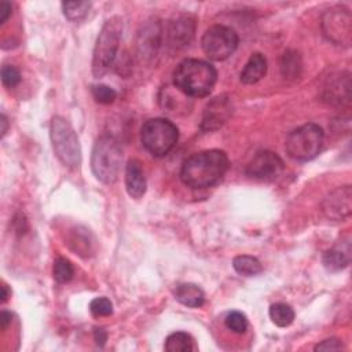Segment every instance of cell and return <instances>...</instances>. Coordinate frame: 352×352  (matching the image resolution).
I'll list each match as a JSON object with an SVG mask.
<instances>
[{"label": "cell", "mask_w": 352, "mask_h": 352, "mask_svg": "<svg viewBox=\"0 0 352 352\" xmlns=\"http://www.w3.org/2000/svg\"><path fill=\"white\" fill-rule=\"evenodd\" d=\"M94 340H95L96 345L103 346L106 340H107V331L103 327H95V330H94Z\"/></svg>", "instance_id": "obj_31"}, {"label": "cell", "mask_w": 352, "mask_h": 352, "mask_svg": "<svg viewBox=\"0 0 352 352\" xmlns=\"http://www.w3.org/2000/svg\"><path fill=\"white\" fill-rule=\"evenodd\" d=\"M122 161V151L117 139L110 135L100 136L94 144L91 168L98 180L104 184L117 182Z\"/></svg>", "instance_id": "obj_4"}, {"label": "cell", "mask_w": 352, "mask_h": 352, "mask_svg": "<svg viewBox=\"0 0 352 352\" xmlns=\"http://www.w3.org/2000/svg\"><path fill=\"white\" fill-rule=\"evenodd\" d=\"M11 10H12V6L10 1H1L0 3V23L3 25L11 15Z\"/></svg>", "instance_id": "obj_30"}, {"label": "cell", "mask_w": 352, "mask_h": 352, "mask_svg": "<svg viewBox=\"0 0 352 352\" xmlns=\"http://www.w3.org/2000/svg\"><path fill=\"white\" fill-rule=\"evenodd\" d=\"M232 267L238 274L245 275V276H254V275L260 274L263 270L261 263L256 257L249 256V254L236 256L232 260Z\"/></svg>", "instance_id": "obj_20"}, {"label": "cell", "mask_w": 352, "mask_h": 352, "mask_svg": "<svg viewBox=\"0 0 352 352\" xmlns=\"http://www.w3.org/2000/svg\"><path fill=\"white\" fill-rule=\"evenodd\" d=\"M164 348L168 352H190L195 351L197 345L194 342V338L188 333L176 331L166 337Z\"/></svg>", "instance_id": "obj_19"}, {"label": "cell", "mask_w": 352, "mask_h": 352, "mask_svg": "<svg viewBox=\"0 0 352 352\" xmlns=\"http://www.w3.org/2000/svg\"><path fill=\"white\" fill-rule=\"evenodd\" d=\"M344 349L342 342L338 338H329L315 346V351H340Z\"/></svg>", "instance_id": "obj_29"}, {"label": "cell", "mask_w": 352, "mask_h": 352, "mask_svg": "<svg viewBox=\"0 0 352 352\" xmlns=\"http://www.w3.org/2000/svg\"><path fill=\"white\" fill-rule=\"evenodd\" d=\"M121 33H122V21L118 16H113L107 19L102 26L99 36L96 38L94 56H92L94 77L96 78L103 77L113 66L117 56L118 47H120Z\"/></svg>", "instance_id": "obj_3"}, {"label": "cell", "mask_w": 352, "mask_h": 352, "mask_svg": "<svg viewBox=\"0 0 352 352\" xmlns=\"http://www.w3.org/2000/svg\"><path fill=\"white\" fill-rule=\"evenodd\" d=\"M234 113V104L228 95L223 94L213 98L204 109L201 128L204 131H216L223 126Z\"/></svg>", "instance_id": "obj_11"}, {"label": "cell", "mask_w": 352, "mask_h": 352, "mask_svg": "<svg viewBox=\"0 0 352 352\" xmlns=\"http://www.w3.org/2000/svg\"><path fill=\"white\" fill-rule=\"evenodd\" d=\"M285 165L280 157L272 151L264 150L257 153L248 164L246 173L258 180H275L283 172Z\"/></svg>", "instance_id": "obj_10"}, {"label": "cell", "mask_w": 352, "mask_h": 352, "mask_svg": "<svg viewBox=\"0 0 352 352\" xmlns=\"http://www.w3.org/2000/svg\"><path fill=\"white\" fill-rule=\"evenodd\" d=\"M267 74V59L263 54L254 52L250 55L245 67L242 69L239 78L243 84H256Z\"/></svg>", "instance_id": "obj_17"}, {"label": "cell", "mask_w": 352, "mask_h": 352, "mask_svg": "<svg viewBox=\"0 0 352 352\" xmlns=\"http://www.w3.org/2000/svg\"><path fill=\"white\" fill-rule=\"evenodd\" d=\"M11 323V314L7 311H1L0 314V326L4 330Z\"/></svg>", "instance_id": "obj_32"}, {"label": "cell", "mask_w": 352, "mask_h": 352, "mask_svg": "<svg viewBox=\"0 0 352 352\" xmlns=\"http://www.w3.org/2000/svg\"><path fill=\"white\" fill-rule=\"evenodd\" d=\"M322 210L327 219L340 221L352 212V188L342 186L333 190L322 202Z\"/></svg>", "instance_id": "obj_12"}, {"label": "cell", "mask_w": 352, "mask_h": 352, "mask_svg": "<svg viewBox=\"0 0 352 352\" xmlns=\"http://www.w3.org/2000/svg\"><path fill=\"white\" fill-rule=\"evenodd\" d=\"M89 311L94 316H109L113 314V304L106 297H96L89 304Z\"/></svg>", "instance_id": "obj_27"}, {"label": "cell", "mask_w": 352, "mask_h": 352, "mask_svg": "<svg viewBox=\"0 0 352 352\" xmlns=\"http://www.w3.org/2000/svg\"><path fill=\"white\" fill-rule=\"evenodd\" d=\"M323 129L314 122L304 124L292 131L286 138V151L296 161L314 160L323 146Z\"/></svg>", "instance_id": "obj_6"}, {"label": "cell", "mask_w": 352, "mask_h": 352, "mask_svg": "<svg viewBox=\"0 0 352 352\" xmlns=\"http://www.w3.org/2000/svg\"><path fill=\"white\" fill-rule=\"evenodd\" d=\"M351 22V14L346 8L334 7L327 10L322 18V28L324 36L334 44L349 45Z\"/></svg>", "instance_id": "obj_9"}, {"label": "cell", "mask_w": 352, "mask_h": 352, "mask_svg": "<svg viewBox=\"0 0 352 352\" xmlns=\"http://www.w3.org/2000/svg\"><path fill=\"white\" fill-rule=\"evenodd\" d=\"M228 169V157L221 150H205L188 157L180 169L182 182L191 188H209L221 182Z\"/></svg>", "instance_id": "obj_1"}, {"label": "cell", "mask_w": 352, "mask_h": 352, "mask_svg": "<svg viewBox=\"0 0 352 352\" xmlns=\"http://www.w3.org/2000/svg\"><path fill=\"white\" fill-rule=\"evenodd\" d=\"M0 124H1V136H4L6 135V132H7V126H8V122H7V118H6V116L4 114H1V117H0Z\"/></svg>", "instance_id": "obj_33"}, {"label": "cell", "mask_w": 352, "mask_h": 352, "mask_svg": "<svg viewBox=\"0 0 352 352\" xmlns=\"http://www.w3.org/2000/svg\"><path fill=\"white\" fill-rule=\"evenodd\" d=\"M175 298L190 308H198L205 302V294L195 283H179L175 287Z\"/></svg>", "instance_id": "obj_18"}, {"label": "cell", "mask_w": 352, "mask_h": 352, "mask_svg": "<svg viewBox=\"0 0 352 352\" xmlns=\"http://www.w3.org/2000/svg\"><path fill=\"white\" fill-rule=\"evenodd\" d=\"M50 136L54 151L62 164L74 168L81 162V148L78 138L73 126L60 116H55L51 121Z\"/></svg>", "instance_id": "obj_7"}, {"label": "cell", "mask_w": 352, "mask_h": 352, "mask_svg": "<svg viewBox=\"0 0 352 352\" xmlns=\"http://www.w3.org/2000/svg\"><path fill=\"white\" fill-rule=\"evenodd\" d=\"M179 131L166 118L147 120L140 129V140L144 148L154 157L166 155L176 144Z\"/></svg>", "instance_id": "obj_5"}, {"label": "cell", "mask_w": 352, "mask_h": 352, "mask_svg": "<svg viewBox=\"0 0 352 352\" xmlns=\"http://www.w3.org/2000/svg\"><path fill=\"white\" fill-rule=\"evenodd\" d=\"M280 69H282V74L287 78H293V77L298 76L300 69H301V62H300L298 54L296 51L285 52V55L282 58Z\"/></svg>", "instance_id": "obj_23"}, {"label": "cell", "mask_w": 352, "mask_h": 352, "mask_svg": "<svg viewBox=\"0 0 352 352\" xmlns=\"http://www.w3.org/2000/svg\"><path fill=\"white\" fill-rule=\"evenodd\" d=\"M224 322H226V326H227L230 330H232L234 333H238V334L245 333L246 329H248V319H246V316H245L242 312H239V311H232V312H230V314L226 316Z\"/></svg>", "instance_id": "obj_25"}, {"label": "cell", "mask_w": 352, "mask_h": 352, "mask_svg": "<svg viewBox=\"0 0 352 352\" xmlns=\"http://www.w3.org/2000/svg\"><path fill=\"white\" fill-rule=\"evenodd\" d=\"M125 187L132 198H140L146 192V177L140 162L136 160H129L125 168Z\"/></svg>", "instance_id": "obj_16"}, {"label": "cell", "mask_w": 352, "mask_h": 352, "mask_svg": "<svg viewBox=\"0 0 352 352\" xmlns=\"http://www.w3.org/2000/svg\"><path fill=\"white\" fill-rule=\"evenodd\" d=\"M217 80L216 69L199 59H184L173 72L175 87L187 96H206Z\"/></svg>", "instance_id": "obj_2"}, {"label": "cell", "mask_w": 352, "mask_h": 352, "mask_svg": "<svg viewBox=\"0 0 352 352\" xmlns=\"http://www.w3.org/2000/svg\"><path fill=\"white\" fill-rule=\"evenodd\" d=\"M8 296H10V292H8V287H7V285H1V298H0V301L1 302H6L7 301V298H8Z\"/></svg>", "instance_id": "obj_34"}, {"label": "cell", "mask_w": 352, "mask_h": 352, "mask_svg": "<svg viewBox=\"0 0 352 352\" xmlns=\"http://www.w3.org/2000/svg\"><path fill=\"white\" fill-rule=\"evenodd\" d=\"M270 318L276 326L286 327L292 324L294 319V311L289 304L276 302L270 307Z\"/></svg>", "instance_id": "obj_21"}, {"label": "cell", "mask_w": 352, "mask_h": 352, "mask_svg": "<svg viewBox=\"0 0 352 352\" xmlns=\"http://www.w3.org/2000/svg\"><path fill=\"white\" fill-rule=\"evenodd\" d=\"M166 40L168 44L173 48H184L187 47L195 33V22L191 18L180 16L168 23L166 28Z\"/></svg>", "instance_id": "obj_14"}, {"label": "cell", "mask_w": 352, "mask_h": 352, "mask_svg": "<svg viewBox=\"0 0 352 352\" xmlns=\"http://www.w3.org/2000/svg\"><path fill=\"white\" fill-rule=\"evenodd\" d=\"M54 278L56 282L59 283H66L69 282L73 275H74V268L72 265V263L65 258V257H58L54 263V270H52Z\"/></svg>", "instance_id": "obj_24"}, {"label": "cell", "mask_w": 352, "mask_h": 352, "mask_svg": "<svg viewBox=\"0 0 352 352\" xmlns=\"http://www.w3.org/2000/svg\"><path fill=\"white\" fill-rule=\"evenodd\" d=\"M323 265L329 271L344 270L351 261V245L349 241H341L323 254Z\"/></svg>", "instance_id": "obj_15"}, {"label": "cell", "mask_w": 352, "mask_h": 352, "mask_svg": "<svg viewBox=\"0 0 352 352\" xmlns=\"http://www.w3.org/2000/svg\"><path fill=\"white\" fill-rule=\"evenodd\" d=\"M1 81L6 87L14 88L21 81V73L19 70L12 65H4L1 67Z\"/></svg>", "instance_id": "obj_28"}, {"label": "cell", "mask_w": 352, "mask_h": 352, "mask_svg": "<svg viewBox=\"0 0 352 352\" xmlns=\"http://www.w3.org/2000/svg\"><path fill=\"white\" fill-rule=\"evenodd\" d=\"M238 34L228 26L213 25L205 30L201 45L205 55L212 60H224L238 47Z\"/></svg>", "instance_id": "obj_8"}, {"label": "cell", "mask_w": 352, "mask_h": 352, "mask_svg": "<svg viewBox=\"0 0 352 352\" xmlns=\"http://www.w3.org/2000/svg\"><path fill=\"white\" fill-rule=\"evenodd\" d=\"M91 92H92V96L95 98V100L99 103H103V104H110L117 98V92L113 88L103 85V84L92 85Z\"/></svg>", "instance_id": "obj_26"}, {"label": "cell", "mask_w": 352, "mask_h": 352, "mask_svg": "<svg viewBox=\"0 0 352 352\" xmlns=\"http://www.w3.org/2000/svg\"><path fill=\"white\" fill-rule=\"evenodd\" d=\"M91 6L89 1H65L62 3V10L69 21L80 22L88 15Z\"/></svg>", "instance_id": "obj_22"}, {"label": "cell", "mask_w": 352, "mask_h": 352, "mask_svg": "<svg viewBox=\"0 0 352 352\" xmlns=\"http://www.w3.org/2000/svg\"><path fill=\"white\" fill-rule=\"evenodd\" d=\"M161 37H162L161 23L158 21L147 22L138 34L136 45H138L139 56L144 60H151L158 52Z\"/></svg>", "instance_id": "obj_13"}]
</instances>
